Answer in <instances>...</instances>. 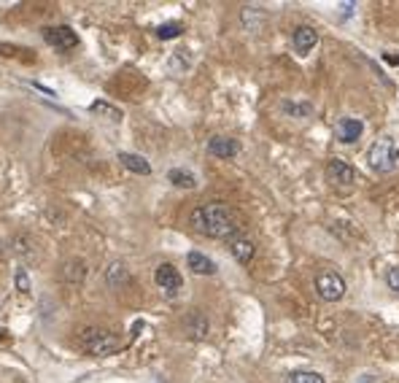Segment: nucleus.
<instances>
[{
  "mask_svg": "<svg viewBox=\"0 0 399 383\" xmlns=\"http://www.w3.org/2000/svg\"><path fill=\"white\" fill-rule=\"evenodd\" d=\"M280 108L286 111V114H292L297 119H305V116H311L313 114V105L311 103H295V100H283Z\"/></svg>",
  "mask_w": 399,
  "mask_h": 383,
  "instance_id": "17",
  "label": "nucleus"
},
{
  "mask_svg": "<svg viewBox=\"0 0 399 383\" xmlns=\"http://www.w3.org/2000/svg\"><path fill=\"white\" fill-rule=\"evenodd\" d=\"M154 281H156V286H159L165 295H178V289L184 286V278H181V273L175 270L173 264H168V262L156 267Z\"/></svg>",
  "mask_w": 399,
  "mask_h": 383,
  "instance_id": "6",
  "label": "nucleus"
},
{
  "mask_svg": "<svg viewBox=\"0 0 399 383\" xmlns=\"http://www.w3.org/2000/svg\"><path fill=\"white\" fill-rule=\"evenodd\" d=\"M229 251H232V257L241 262V264H248V262L254 260V254H257V246L251 243L248 238H243V235H238V238L229 241Z\"/></svg>",
  "mask_w": 399,
  "mask_h": 383,
  "instance_id": "11",
  "label": "nucleus"
},
{
  "mask_svg": "<svg viewBox=\"0 0 399 383\" xmlns=\"http://www.w3.org/2000/svg\"><path fill=\"white\" fill-rule=\"evenodd\" d=\"M79 340H81V349L87 351V354H92V356H111V354H116V351L122 349V340L114 332L97 330V327L81 330Z\"/></svg>",
  "mask_w": 399,
  "mask_h": 383,
  "instance_id": "2",
  "label": "nucleus"
},
{
  "mask_svg": "<svg viewBox=\"0 0 399 383\" xmlns=\"http://www.w3.org/2000/svg\"><path fill=\"white\" fill-rule=\"evenodd\" d=\"M286 383H324V375L299 370V372H289V375H286Z\"/></svg>",
  "mask_w": 399,
  "mask_h": 383,
  "instance_id": "18",
  "label": "nucleus"
},
{
  "mask_svg": "<svg viewBox=\"0 0 399 383\" xmlns=\"http://www.w3.org/2000/svg\"><path fill=\"white\" fill-rule=\"evenodd\" d=\"M119 162H122L124 168L130 170V173H138V175H149L151 173V165H149V159H143L140 154H130V152H122L119 154Z\"/></svg>",
  "mask_w": 399,
  "mask_h": 383,
  "instance_id": "14",
  "label": "nucleus"
},
{
  "mask_svg": "<svg viewBox=\"0 0 399 383\" xmlns=\"http://www.w3.org/2000/svg\"><path fill=\"white\" fill-rule=\"evenodd\" d=\"M316 292H318L321 300H327V302H337V300H343V295H346V281H343V276H337V273H321L316 278Z\"/></svg>",
  "mask_w": 399,
  "mask_h": 383,
  "instance_id": "4",
  "label": "nucleus"
},
{
  "mask_svg": "<svg viewBox=\"0 0 399 383\" xmlns=\"http://www.w3.org/2000/svg\"><path fill=\"white\" fill-rule=\"evenodd\" d=\"M181 33H184V25H181V22H165V25H159V27H156V35H159L162 41L178 38Z\"/></svg>",
  "mask_w": 399,
  "mask_h": 383,
  "instance_id": "19",
  "label": "nucleus"
},
{
  "mask_svg": "<svg viewBox=\"0 0 399 383\" xmlns=\"http://www.w3.org/2000/svg\"><path fill=\"white\" fill-rule=\"evenodd\" d=\"M168 181H170L173 187H181V189H194V187H197V178H194L189 170H178V168H173V170L168 173Z\"/></svg>",
  "mask_w": 399,
  "mask_h": 383,
  "instance_id": "16",
  "label": "nucleus"
},
{
  "mask_svg": "<svg viewBox=\"0 0 399 383\" xmlns=\"http://www.w3.org/2000/svg\"><path fill=\"white\" fill-rule=\"evenodd\" d=\"M208 152L213 157L219 159H232L238 157V152H241V143L235 138H224V135H216V138L208 140Z\"/></svg>",
  "mask_w": 399,
  "mask_h": 383,
  "instance_id": "9",
  "label": "nucleus"
},
{
  "mask_svg": "<svg viewBox=\"0 0 399 383\" xmlns=\"http://www.w3.org/2000/svg\"><path fill=\"white\" fill-rule=\"evenodd\" d=\"M386 281H388V289H394L399 295V267H391V270L386 273Z\"/></svg>",
  "mask_w": 399,
  "mask_h": 383,
  "instance_id": "23",
  "label": "nucleus"
},
{
  "mask_svg": "<svg viewBox=\"0 0 399 383\" xmlns=\"http://www.w3.org/2000/svg\"><path fill=\"white\" fill-rule=\"evenodd\" d=\"M105 281H108L111 289H122L124 283L130 281V273H127V267H124L122 262H114V264L105 270Z\"/></svg>",
  "mask_w": 399,
  "mask_h": 383,
  "instance_id": "15",
  "label": "nucleus"
},
{
  "mask_svg": "<svg viewBox=\"0 0 399 383\" xmlns=\"http://www.w3.org/2000/svg\"><path fill=\"white\" fill-rule=\"evenodd\" d=\"M189 224L194 232L205 235V238H216V241H232L241 235L243 229V219L238 216V210L226 203H205L197 206L189 213Z\"/></svg>",
  "mask_w": 399,
  "mask_h": 383,
  "instance_id": "1",
  "label": "nucleus"
},
{
  "mask_svg": "<svg viewBox=\"0 0 399 383\" xmlns=\"http://www.w3.org/2000/svg\"><path fill=\"white\" fill-rule=\"evenodd\" d=\"M17 292L19 295H30V276H27L25 267H19L17 270Z\"/></svg>",
  "mask_w": 399,
  "mask_h": 383,
  "instance_id": "22",
  "label": "nucleus"
},
{
  "mask_svg": "<svg viewBox=\"0 0 399 383\" xmlns=\"http://www.w3.org/2000/svg\"><path fill=\"white\" fill-rule=\"evenodd\" d=\"M295 49H297V54H311L313 52V46L318 43V33L313 30V27H308V25H302V27H297L295 30Z\"/></svg>",
  "mask_w": 399,
  "mask_h": 383,
  "instance_id": "10",
  "label": "nucleus"
},
{
  "mask_svg": "<svg viewBox=\"0 0 399 383\" xmlns=\"http://www.w3.org/2000/svg\"><path fill=\"white\" fill-rule=\"evenodd\" d=\"M0 254H3V246H0Z\"/></svg>",
  "mask_w": 399,
  "mask_h": 383,
  "instance_id": "24",
  "label": "nucleus"
},
{
  "mask_svg": "<svg viewBox=\"0 0 399 383\" xmlns=\"http://www.w3.org/2000/svg\"><path fill=\"white\" fill-rule=\"evenodd\" d=\"M84 273H87V267H84V262H68V264H65V276H68L70 281H79L81 278V276H84Z\"/></svg>",
  "mask_w": 399,
  "mask_h": 383,
  "instance_id": "21",
  "label": "nucleus"
},
{
  "mask_svg": "<svg viewBox=\"0 0 399 383\" xmlns=\"http://www.w3.org/2000/svg\"><path fill=\"white\" fill-rule=\"evenodd\" d=\"M367 159H370V168L375 173H391L399 165V146L394 138H378L370 152H367Z\"/></svg>",
  "mask_w": 399,
  "mask_h": 383,
  "instance_id": "3",
  "label": "nucleus"
},
{
  "mask_svg": "<svg viewBox=\"0 0 399 383\" xmlns=\"http://www.w3.org/2000/svg\"><path fill=\"white\" fill-rule=\"evenodd\" d=\"M92 114H105V116H111L114 122H122V111H119V108H114L111 103H103V100L92 103Z\"/></svg>",
  "mask_w": 399,
  "mask_h": 383,
  "instance_id": "20",
  "label": "nucleus"
},
{
  "mask_svg": "<svg viewBox=\"0 0 399 383\" xmlns=\"http://www.w3.org/2000/svg\"><path fill=\"white\" fill-rule=\"evenodd\" d=\"M327 181L337 184V187H351V184H356V168H351L343 159H330L327 162Z\"/></svg>",
  "mask_w": 399,
  "mask_h": 383,
  "instance_id": "7",
  "label": "nucleus"
},
{
  "mask_svg": "<svg viewBox=\"0 0 399 383\" xmlns=\"http://www.w3.org/2000/svg\"><path fill=\"white\" fill-rule=\"evenodd\" d=\"M184 330L189 332V337H194V340H203L210 330L208 318L200 314V311H191V314L184 318Z\"/></svg>",
  "mask_w": 399,
  "mask_h": 383,
  "instance_id": "12",
  "label": "nucleus"
},
{
  "mask_svg": "<svg viewBox=\"0 0 399 383\" xmlns=\"http://www.w3.org/2000/svg\"><path fill=\"white\" fill-rule=\"evenodd\" d=\"M187 262H189L191 273H197V276H213V273H216V262L208 260V257L200 254V251H191L189 257H187Z\"/></svg>",
  "mask_w": 399,
  "mask_h": 383,
  "instance_id": "13",
  "label": "nucleus"
},
{
  "mask_svg": "<svg viewBox=\"0 0 399 383\" xmlns=\"http://www.w3.org/2000/svg\"><path fill=\"white\" fill-rule=\"evenodd\" d=\"M41 35H43V41H46L49 46L62 49V52H68V49H76V46H79V35H76V30H70V27H65V25H60V27H43Z\"/></svg>",
  "mask_w": 399,
  "mask_h": 383,
  "instance_id": "5",
  "label": "nucleus"
},
{
  "mask_svg": "<svg viewBox=\"0 0 399 383\" xmlns=\"http://www.w3.org/2000/svg\"><path fill=\"white\" fill-rule=\"evenodd\" d=\"M362 133H365V124L359 122V119H353V116H346V119H340L337 127H334V135L340 143H356V140L362 138Z\"/></svg>",
  "mask_w": 399,
  "mask_h": 383,
  "instance_id": "8",
  "label": "nucleus"
}]
</instances>
